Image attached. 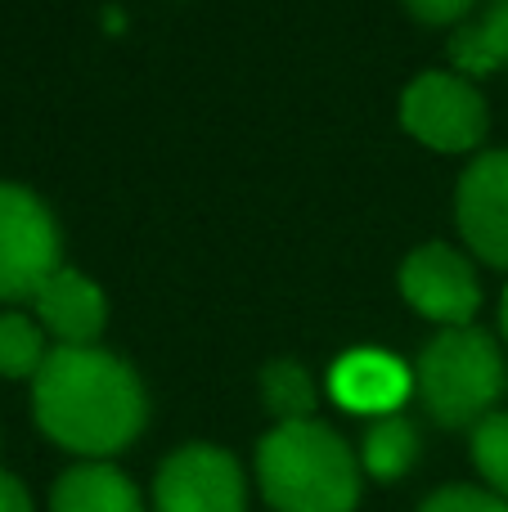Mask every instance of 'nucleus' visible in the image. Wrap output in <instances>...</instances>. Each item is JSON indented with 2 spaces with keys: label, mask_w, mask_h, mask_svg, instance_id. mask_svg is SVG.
<instances>
[{
  "label": "nucleus",
  "mask_w": 508,
  "mask_h": 512,
  "mask_svg": "<svg viewBox=\"0 0 508 512\" xmlns=\"http://www.w3.org/2000/svg\"><path fill=\"white\" fill-rule=\"evenodd\" d=\"M450 54L464 72H491L508 63V0H491L482 23L459 27L455 41H450Z\"/></svg>",
  "instance_id": "obj_13"
},
{
  "label": "nucleus",
  "mask_w": 508,
  "mask_h": 512,
  "mask_svg": "<svg viewBox=\"0 0 508 512\" xmlns=\"http://www.w3.org/2000/svg\"><path fill=\"white\" fill-rule=\"evenodd\" d=\"M401 292L423 319L446 328H468L482 306V288L468 265L450 243H423L405 256L401 265Z\"/></svg>",
  "instance_id": "obj_7"
},
{
  "label": "nucleus",
  "mask_w": 508,
  "mask_h": 512,
  "mask_svg": "<svg viewBox=\"0 0 508 512\" xmlns=\"http://www.w3.org/2000/svg\"><path fill=\"white\" fill-rule=\"evenodd\" d=\"M419 512H508V499H500L495 490H477V486H446L423 499Z\"/></svg>",
  "instance_id": "obj_17"
},
{
  "label": "nucleus",
  "mask_w": 508,
  "mask_h": 512,
  "mask_svg": "<svg viewBox=\"0 0 508 512\" xmlns=\"http://www.w3.org/2000/svg\"><path fill=\"white\" fill-rule=\"evenodd\" d=\"M45 337L27 315H0V378H36L45 364Z\"/></svg>",
  "instance_id": "obj_15"
},
{
  "label": "nucleus",
  "mask_w": 508,
  "mask_h": 512,
  "mask_svg": "<svg viewBox=\"0 0 508 512\" xmlns=\"http://www.w3.org/2000/svg\"><path fill=\"white\" fill-rule=\"evenodd\" d=\"M0 512H32L27 486L18 477H9V472H0Z\"/></svg>",
  "instance_id": "obj_19"
},
{
  "label": "nucleus",
  "mask_w": 508,
  "mask_h": 512,
  "mask_svg": "<svg viewBox=\"0 0 508 512\" xmlns=\"http://www.w3.org/2000/svg\"><path fill=\"white\" fill-rule=\"evenodd\" d=\"M401 126L437 153H468L486 140V104L455 72H423L401 95Z\"/></svg>",
  "instance_id": "obj_5"
},
{
  "label": "nucleus",
  "mask_w": 508,
  "mask_h": 512,
  "mask_svg": "<svg viewBox=\"0 0 508 512\" xmlns=\"http://www.w3.org/2000/svg\"><path fill=\"white\" fill-rule=\"evenodd\" d=\"M59 225L23 185H0V301H23L59 274Z\"/></svg>",
  "instance_id": "obj_4"
},
{
  "label": "nucleus",
  "mask_w": 508,
  "mask_h": 512,
  "mask_svg": "<svg viewBox=\"0 0 508 512\" xmlns=\"http://www.w3.org/2000/svg\"><path fill=\"white\" fill-rule=\"evenodd\" d=\"M248 481L230 450L180 445L153 477V512H243Z\"/></svg>",
  "instance_id": "obj_6"
},
{
  "label": "nucleus",
  "mask_w": 508,
  "mask_h": 512,
  "mask_svg": "<svg viewBox=\"0 0 508 512\" xmlns=\"http://www.w3.org/2000/svg\"><path fill=\"white\" fill-rule=\"evenodd\" d=\"M473 463L486 486L508 499V414H491L473 427Z\"/></svg>",
  "instance_id": "obj_16"
},
{
  "label": "nucleus",
  "mask_w": 508,
  "mask_h": 512,
  "mask_svg": "<svg viewBox=\"0 0 508 512\" xmlns=\"http://www.w3.org/2000/svg\"><path fill=\"white\" fill-rule=\"evenodd\" d=\"M410 391H414V373L405 369L396 355L378 351V346L347 351L329 369V396L338 400L347 414L387 418L410 400Z\"/></svg>",
  "instance_id": "obj_9"
},
{
  "label": "nucleus",
  "mask_w": 508,
  "mask_h": 512,
  "mask_svg": "<svg viewBox=\"0 0 508 512\" xmlns=\"http://www.w3.org/2000/svg\"><path fill=\"white\" fill-rule=\"evenodd\" d=\"M36 427L81 459H108L140 436L149 400L126 360L99 346H59L32 378Z\"/></svg>",
  "instance_id": "obj_1"
},
{
  "label": "nucleus",
  "mask_w": 508,
  "mask_h": 512,
  "mask_svg": "<svg viewBox=\"0 0 508 512\" xmlns=\"http://www.w3.org/2000/svg\"><path fill=\"white\" fill-rule=\"evenodd\" d=\"M50 512H144V499L122 468L95 459L77 463L54 481Z\"/></svg>",
  "instance_id": "obj_11"
},
{
  "label": "nucleus",
  "mask_w": 508,
  "mask_h": 512,
  "mask_svg": "<svg viewBox=\"0 0 508 512\" xmlns=\"http://www.w3.org/2000/svg\"><path fill=\"white\" fill-rule=\"evenodd\" d=\"M261 400L279 423H306L315 414V382L302 364L293 360H275L261 373Z\"/></svg>",
  "instance_id": "obj_14"
},
{
  "label": "nucleus",
  "mask_w": 508,
  "mask_h": 512,
  "mask_svg": "<svg viewBox=\"0 0 508 512\" xmlns=\"http://www.w3.org/2000/svg\"><path fill=\"white\" fill-rule=\"evenodd\" d=\"M405 9L428 27H446V23H459L473 9V0H405Z\"/></svg>",
  "instance_id": "obj_18"
},
{
  "label": "nucleus",
  "mask_w": 508,
  "mask_h": 512,
  "mask_svg": "<svg viewBox=\"0 0 508 512\" xmlns=\"http://www.w3.org/2000/svg\"><path fill=\"white\" fill-rule=\"evenodd\" d=\"M257 486L275 512H356L360 459L315 418L275 423L257 445Z\"/></svg>",
  "instance_id": "obj_2"
},
{
  "label": "nucleus",
  "mask_w": 508,
  "mask_h": 512,
  "mask_svg": "<svg viewBox=\"0 0 508 512\" xmlns=\"http://www.w3.org/2000/svg\"><path fill=\"white\" fill-rule=\"evenodd\" d=\"M36 315L41 324L59 337L63 346H95V337L108 324V301L95 288V279H86L81 270L63 265L41 292H36Z\"/></svg>",
  "instance_id": "obj_10"
},
{
  "label": "nucleus",
  "mask_w": 508,
  "mask_h": 512,
  "mask_svg": "<svg viewBox=\"0 0 508 512\" xmlns=\"http://www.w3.org/2000/svg\"><path fill=\"white\" fill-rule=\"evenodd\" d=\"M500 328H504V342H508V288H504V297H500Z\"/></svg>",
  "instance_id": "obj_20"
},
{
  "label": "nucleus",
  "mask_w": 508,
  "mask_h": 512,
  "mask_svg": "<svg viewBox=\"0 0 508 512\" xmlns=\"http://www.w3.org/2000/svg\"><path fill=\"white\" fill-rule=\"evenodd\" d=\"M419 463V427L401 414L374 418L360 445V468L374 481H401Z\"/></svg>",
  "instance_id": "obj_12"
},
{
  "label": "nucleus",
  "mask_w": 508,
  "mask_h": 512,
  "mask_svg": "<svg viewBox=\"0 0 508 512\" xmlns=\"http://www.w3.org/2000/svg\"><path fill=\"white\" fill-rule=\"evenodd\" d=\"M414 387L423 396V409L441 427H477L495 414V400L508 387L504 355L482 328H446L423 346Z\"/></svg>",
  "instance_id": "obj_3"
},
{
  "label": "nucleus",
  "mask_w": 508,
  "mask_h": 512,
  "mask_svg": "<svg viewBox=\"0 0 508 512\" xmlns=\"http://www.w3.org/2000/svg\"><path fill=\"white\" fill-rule=\"evenodd\" d=\"M455 221L464 243L495 270H508V149L482 153L459 176Z\"/></svg>",
  "instance_id": "obj_8"
}]
</instances>
